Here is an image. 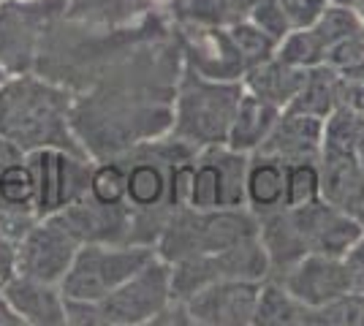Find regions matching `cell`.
I'll use <instances>...</instances> for the list:
<instances>
[{
	"instance_id": "cell-1",
	"label": "cell",
	"mask_w": 364,
	"mask_h": 326,
	"mask_svg": "<svg viewBox=\"0 0 364 326\" xmlns=\"http://www.w3.org/2000/svg\"><path fill=\"white\" fill-rule=\"evenodd\" d=\"M74 90L36 71L9 74L0 87V139L22 156L36 150H68L87 156L71 128Z\"/></svg>"
},
{
	"instance_id": "cell-2",
	"label": "cell",
	"mask_w": 364,
	"mask_h": 326,
	"mask_svg": "<svg viewBox=\"0 0 364 326\" xmlns=\"http://www.w3.org/2000/svg\"><path fill=\"white\" fill-rule=\"evenodd\" d=\"M174 299L171 264L155 256L131 280L98 302L65 299V315L74 326H144Z\"/></svg>"
},
{
	"instance_id": "cell-3",
	"label": "cell",
	"mask_w": 364,
	"mask_h": 326,
	"mask_svg": "<svg viewBox=\"0 0 364 326\" xmlns=\"http://www.w3.org/2000/svg\"><path fill=\"white\" fill-rule=\"evenodd\" d=\"M258 237V215L247 207L226 210H191L182 207L168 215L155 250L168 264H177L193 256H207L218 250L242 245Z\"/></svg>"
},
{
	"instance_id": "cell-4",
	"label": "cell",
	"mask_w": 364,
	"mask_h": 326,
	"mask_svg": "<svg viewBox=\"0 0 364 326\" xmlns=\"http://www.w3.org/2000/svg\"><path fill=\"white\" fill-rule=\"evenodd\" d=\"M242 90V82L207 79L182 65L174 90V120L168 134L193 147L226 144Z\"/></svg>"
},
{
	"instance_id": "cell-5",
	"label": "cell",
	"mask_w": 364,
	"mask_h": 326,
	"mask_svg": "<svg viewBox=\"0 0 364 326\" xmlns=\"http://www.w3.org/2000/svg\"><path fill=\"white\" fill-rule=\"evenodd\" d=\"M158 256L147 242H85L76 250L60 288L65 299L98 302Z\"/></svg>"
},
{
	"instance_id": "cell-6",
	"label": "cell",
	"mask_w": 364,
	"mask_h": 326,
	"mask_svg": "<svg viewBox=\"0 0 364 326\" xmlns=\"http://www.w3.org/2000/svg\"><path fill=\"white\" fill-rule=\"evenodd\" d=\"M68 11L65 0H3L0 3V65L9 74L33 71L49 28Z\"/></svg>"
},
{
	"instance_id": "cell-7",
	"label": "cell",
	"mask_w": 364,
	"mask_h": 326,
	"mask_svg": "<svg viewBox=\"0 0 364 326\" xmlns=\"http://www.w3.org/2000/svg\"><path fill=\"white\" fill-rule=\"evenodd\" d=\"M269 278V259L261 239H247L242 245L193 256L171 264V288L174 296H191L193 291L218 283V280H267Z\"/></svg>"
},
{
	"instance_id": "cell-8",
	"label": "cell",
	"mask_w": 364,
	"mask_h": 326,
	"mask_svg": "<svg viewBox=\"0 0 364 326\" xmlns=\"http://www.w3.org/2000/svg\"><path fill=\"white\" fill-rule=\"evenodd\" d=\"M247 153L228 144L198 147L193 156V185H191V210H226L245 207V171Z\"/></svg>"
},
{
	"instance_id": "cell-9",
	"label": "cell",
	"mask_w": 364,
	"mask_h": 326,
	"mask_svg": "<svg viewBox=\"0 0 364 326\" xmlns=\"http://www.w3.org/2000/svg\"><path fill=\"white\" fill-rule=\"evenodd\" d=\"M28 163L36 177V212L38 217L58 215L68 204L87 196L92 161L90 156H79L68 150H36Z\"/></svg>"
},
{
	"instance_id": "cell-10",
	"label": "cell",
	"mask_w": 364,
	"mask_h": 326,
	"mask_svg": "<svg viewBox=\"0 0 364 326\" xmlns=\"http://www.w3.org/2000/svg\"><path fill=\"white\" fill-rule=\"evenodd\" d=\"M174 38L180 47L182 65H188L191 71L218 82H242L247 65L228 33V25L180 22Z\"/></svg>"
},
{
	"instance_id": "cell-11",
	"label": "cell",
	"mask_w": 364,
	"mask_h": 326,
	"mask_svg": "<svg viewBox=\"0 0 364 326\" xmlns=\"http://www.w3.org/2000/svg\"><path fill=\"white\" fill-rule=\"evenodd\" d=\"M79 245L82 242L58 215L38 217V223L16 242V275L60 286Z\"/></svg>"
},
{
	"instance_id": "cell-12",
	"label": "cell",
	"mask_w": 364,
	"mask_h": 326,
	"mask_svg": "<svg viewBox=\"0 0 364 326\" xmlns=\"http://www.w3.org/2000/svg\"><path fill=\"white\" fill-rule=\"evenodd\" d=\"M264 280H218L185 296L193 326L256 324L258 294Z\"/></svg>"
},
{
	"instance_id": "cell-13",
	"label": "cell",
	"mask_w": 364,
	"mask_h": 326,
	"mask_svg": "<svg viewBox=\"0 0 364 326\" xmlns=\"http://www.w3.org/2000/svg\"><path fill=\"white\" fill-rule=\"evenodd\" d=\"M272 280H277L304 308H321L332 299L350 294L348 269L343 259L326 253H307Z\"/></svg>"
},
{
	"instance_id": "cell-14",
	"label": "cell",
	"mask_w": 364,
	"mask_h": 326,
	"mask_svg": "<svg viewBox=\"0 0 364 326\" xmlns=\"http://www.w3.org/2000/svg\"><path fill=\"white\" fill-rule=\"evenodd\" d=\"M68 232L85 242H134V210L128 204H101L82 196L58 212Z\"/></svg>"
},
{
	"instance_id": "cell-15",
	"label": "cell",
	"mask_w": 364,
	"mask_h": 326,
	"mask_svg": "<svg viewBox=\"0 0 364 326\" xmlns=\"http://www.w3.org/2000/svg\"><path fill=\"white\" fill-rule=\"evenodd\" d=\"M261 153L277 156L286 163L294 161H318L323 153V120L316 114H304L286 109L280 112L269 136L258 147Z\"/></svg>"
},
{
	"instance_id": "cell-16",
	"label": "cell",
	"mask_w": 364,
	"mask_h": 326,
	"mask_svg": "<svg viewBox=\"0 0 364 326\" xmlns=\"http://www.w3.org/2000/svg\"><path fill=\"white\" fill-rule=\"evenodd\" d=\"M3 296L11 302L16 315L25 326H65V296L58 283L14 275V280L3 288Z\"/></svg>"
},
{
	"instance_id": "cell-17",
	"label": "cell",
	"mask_w": 364,
	"mask_h": 326,
	"mask_svg": "<svg viewBox=\"0 0 364 326\" xmlns=\"http://www.w3.org/2000/svg\"><path fill=\"white\" fill-rule=\"evenodd\" d=\"M286 169L289 163L269 153H250L245 171V207L256 215L280 210L286 204Z\"/></svg>"
},
{
	"instance_id": "cell-18",
	"label": "cell",
	"mask_w": 364,
	"mask_h": 326,
	"mask_svg": "<svg viewBox=\"0 0 364 326\" xmlns=\"http://www.w3.org/2000/svg\"><path fill=\"white\" fill-rule=\"evenodd\" d=\"M321 199L343 212H353L364 199V177L359 171L356 156L323 150L318 158Z\"/></svg>"
},
{
	"instance_id": "cell-19",
	"label": "cell",
	"mask_w": 364,
	"mask_h": 326,
	"mask_svg": "<svg viewBox=\"0 0 364 326\" xmlns=\"http://www.w3.org/2000/svg\"><path fill=\"white\" fill-rule=\"evenodd\" d=\"M280 112L283 109L269 104L267 98L250 93V90H242V98L237 104L234 120H231V128H228L226 144L234 147V150H240V153H247V156L256 153L258 147L264 144V139L269 136V131L277 123Z\"/></svg>"
},
{
	"instance_id": "cell-20",
	"label": "cell",
	"mask_w": 364,
	"mask_h": 326,
	"mask_svg": "<svg viewBox=\"0 0 364 326\" xmlns=\"http://www.w3.org/2000/svg\"><path fill=\"white\" fill-rule=\"evenodd\" d=\"M304 77H307L304 68L286 65V63L277 60L272 55L269 60L258 63V65H250V68L245 71L242 85H245V90L267 98L269 104H274L277 109L286 112V109L291 107V101L296 98V93H299Z\"/></svg>"
},
{
	"instance_id": "cell-21",
	"label": "cell",
	"mask_w": 364,
	"mask_h": 326,
	"mask_svg": "<svg viewBox=\"0 0 364 326\" xmlns=\"http://www.w3.org/2000/svg\"><path fill=\"white\" fill-rule=\"evenodd\" d=\"M343 104V85H340V71L321 63L316 68H307L302 87L296 98L291 101L294 112H304V114H316L321 120H326L334 109Z\"/></svg>"
},
{
	"instance_id": "cell-22",
	"label": "cell",
	"mask_w": 364,
	"mask_h": 326,
	"mask_svg": "<svg viewBox=\"0 0 364 326\" xmlns=\"http://www.w3.org/2000/svg\"><path fill=\"white\" fill-rule=\"evenodd\" d=\"M304 315H307V308H304L299 299H294L277 280L267 278L261 283V294H258V308H256V324L304 326Z\"/></svg>"
},
{
	"instance_id": "cell-23",
	"label": "cell",
	"mask_w": 364,
	"mask_h": 326,
	"mask_svg": "<svg viewBox=\"0 0 364 326\" xmlns=\"http://www.w3.org/2000/svg\"><path fill=\"white\" fill-rule=\"evenodd\" d=\"M364 147V112L350 104H340L323 120V150L356 156Z\"/></svg>"
},
{
	"instance_id": "cell-24",
	"label": "cell",
	"mask_w": 364,
	"mask_h": 326,
	"mask_svg": "<svg viewBox=\"0 0 364 326\" xmlns=\"http://www.w3.org/2000/svg\"><path fill=\"white\" fill-rule=\"evenodd\" d=\"M310 28H313V33L318 36L323 52H329L332 47L343 44L346 38H350V36H356V33L364 31L362 19H359V14H356L353 6H334V3H329V6L323 9V14H321Z\"/></svg>"
},
{
	"instance_id": "cell-25",
	"label": "cell",
	"mask_w": 364,
	"mask_h": 326,
	"mask_svg": "<svg viewBox=\"0 0 364 326\" xmlns=\"http://www.w3.org/2000/svg\"><path fill=\"white\" fill-rule=\"evenodd\" d=\"M274 58L283 60L286 65L307 71V68H316L326 60V52L321 47L318 36L313 33V28H294L277 41Z\"/></svg>"
},
{
	"instance_id": "cell-26",
	"label": "cell",
	"mask_w": 364,
	"mask_h": 326,
	"mask_svg": "<svg viewBox=\"0 0 364 326\" xmlns=\"http://www.w3.org/2000/svg\"><path fill=\"white\" fill-rule=\"evenodd\" d=\"M128 180H125V163L122 158H101L92 163L87 196L101 204H128Z\"/></svg>"
},
{
	"instance_id": "cell-27",
	"label": "cell",
	"mask_w": 364,
	"mask_h": 326,
	"mask_svg": "<svg viewBox=\"0 0 364 326\" xmlns=\"http://www.w3.org/2000/svg\"><path fill=\"white\" fill-rule=\"evenodd\" d=\"M304 326H364V294L350 291L321 308H307Z\"/></svg>"
},
{
	"instance_id": "cell-28",
	"label": "cell",
	"mask_w": 364,
	"mask_h": 326,
	"mask_svg": "<svg viewBox=\"0 0 364 326\" xmlns=\"http://www.w3.org/2000/svg\"><path fill=\"white\" fill-rule=\"evenodd\" d=\"M321 199L318 161H294L286 169V204L289 210L307 207Z\"/></svg>"
},
{
	"instance_id": "cell-29",
	"label": "cell",
	"mask_w": 364,
	"mask_h": 326,
	"mask_svg": "<svg viewBox=\"0 0 364 326\" xmlns=\"http://www.w3.org/2000/svg\"><path fill=\"white\" fill-rule=\"evenodd\" d=\"M228 33H231V38H234V44L240 49V55H242V60L247 68L269 60L274 55V49H277V41H274L272 36H267V33L261 31L258 25H253L247 16H245V19H237V22H228Z\"/></svg>"
},
{
	"instance_id": "cell-30",
	"label": "cell",
	"mask_w": 364,
	"mask_h": 326,
	"mask_svg": "<svg viewBox=\"0 0 364 326\" xmlns=\"http://www.w3.org/2000/svg\"><path fill=\"white\" fill-rule=\"evenodd\" d=\"M0 199L36 207V177L25 156L0 166Z\"/></svg>"
},
{
	"instance_id": "cell-31",
	"label": "cell",
	"mask_w": 364,
	"mask_h": 326,
	"mask_svg": "<svg viewBox=\"0 0 364 326\" xmlns=\"http://www.w3.org/2000/svg\"><path fill=\"white\" fill-rule=\"evenodd\" d=\"M36 223H38L36 207L3 202V199H0V237H3V239H9V242L16 245Z\"/></svg>"
},
{
	"instance_id": "cell-32",
	"label": "cell",
	"mask_w": 364,
	"mask_h": 326,
	"mask_svg": "<svg viewBox=\"0 0 364 326\" xmlns=\"http://www.w3.org/2000/svg\"><path fill=\"white\" fill-rule=\"evenodd\" d=\"M247 19L258 25L267 36H272L274 41H280L289 31H294L286 11L280 9L277 0H253V6L247 9Z\"/></svg>"
},
{
	"instance_id": "cell-33",
	"label": "cell",
	"mask_w": 364,
	"mask_h": 326,
	"mask_svg": "<svg viewBox=\"0 0 364 326\" xmlns=\"http://www.w3.org/2000/svg\"><path fill=\"white\" fill-rule=\"evenodd\" d=\"M277 3L289 16L291 28H310L329 6V0H277Z\"/></svg>"
},
{
	"instance_id": "cell-34",
	"label": "cell",
	"mask_w": 364,
	"mask_h": 326,
	"mask_svg": "<svg viewBox=\"0 0 364 326\" xmlns=\"http://www.w3.org/2000/svg\"><path fill=\"white\" fill-rule=\"evenodd\" d=\"M343 264H346V269H348L350 291L364 294V232L359 234V237H356V242L346 250Z\"/></svg>"
},
{
	"instance_id": "cell-35",
	"label": "cell",
	"mask_w": 364,
	"mask_h": 326,
	"mask_svg": "<svg viewBox=\"0 0 364 326\" xmlns=\"http://www.w3.org/2000/svg\"><path fill=\"white\" fill-rule=\"evenodd\" d=\"M16 275V245L0 237V291L14 280Z\"/></svg>"
},
{
	"instance_id": "cell-36",
	"label": "cell",
	"mask_w": 364,
	"mask_h": 326,
	"mask_svg": "<svg viewBox=\"0 0 364 326\" xmlns=\"http://www.w3.org/2000/svg\"><path fill=\"white\" fill-rule=\"evenodd\" d=\"M0 326H25L22 318L16 315V310L11 308V302L3 296V291H0Z\"/></svg>"
},
{
	"instance_id": "cell-37",
	"label": "cell",
	"mask_w": 364,
	"mask_h": 326,
	"mask_svg": "<svg viewBox=\"0 0 364 326\" xmlns=\"http://www.w3.org/2000/svg\"><path fill=\"white\" fill-rule=\"evenodd\" d=\"M16 158H22V153L16 147H11L6 139H0V166H6L9 161H16Z\"/></svg>"
},
{
	"instance_id": "cell-38",
	"label": "cell",
	"mask_w": 364,
	"mask_h": 326,
	"mask_svg": "<svg viewBox=\"0 0 364 326\" xmlns=\"http://www.w3.org/2000/svg\"><path fill=\"white\" fill-rule=\"evenodd\" d=\"M350 215L356 217V223H359V226H362V232H364V199H362V202H359V207H356V210H353V212H350Z\"/></svg>"
},
{
	"instance_id": "cell-39",
	"label": "cell",
	"mask_w": 364,
	"mask_h": 326,
	"mask_svg": "<svg viewBox=\"0 0 364 326\" xmlns=\"http://www.w3.org/2000/svg\"><path fill=\"white\" fill-rule=\"evenodd\" d=\"M353 9H356V14H359V19H362V25H364V0H356Z\"/></svg>"
},
{
	"instance_id": "cell-40",
	"label": "cell",
	"mask_w": 364,
	"mask_h": 326,
	"mask_svg": "<svg viewBox=\"0 0 364 326\" xmlns=\"http://www.w3.org/2000/svg\"><path fill=\"white\" fill-rule=\"evenodd\" d=\"M356 163H359V171H362V177H364V147L356 153Z\"/></svg>"
},
{
	"instance_id": "cell-41",
	"label": "cell",
	"mask_w": 364,
	"mask_h": 326,
	"mask_svg": "<svg viewBox=\"0 0 364 326\" xmlns=\"http://www.w3.org/2000/svg\"><path fill=\"white\" fill-rule=\"evenodd\" d=\"M329 3H334V6H353L356 0H329Z\"/></svg>"
},
{
	"instance_id": "cell-42",
	"label": "cell",
	"mask_w": 364,
	"mask_h": 326,
	"mask_svg": "<svg viewBox=\"0 0 364 326\" xmlns=\"http://www.w3.org/2000/svg\"><path fill=\"white\" fill-rule=\"evenodd\" d=\"M6 79H9V71L0 65V87H3V82H6Z\"/></svg>"
},
{
	"instance_id": "cell-43",
	"label": "cell",
	"mask_w": 364,
	"mask_h": 326,
	"mask_svg": "<svg viewBox=\"0 0 364 326\" xmlns=\"http://www.w3.org/2000/svg\"><path fill=\"white\" fill-rule=\"evenodd\" d=\"M147 6H152V3H174V0H144Z\"/></svg>"
},
{
	"instance_id": "cell-44",
	"label": "cell",
	"mask_w": 364,
	"mask_h": 326,
	"mask_svg": "<svg viewBox=\"0 0 364 326\" xmlns=\"http://www.w3.org/2000/svg\"><path fill=\"white\" fill-rule=\"evenodd\" d=\"M0 3H3V0H0Z\"/></svg>"
}]
</instances>
